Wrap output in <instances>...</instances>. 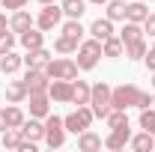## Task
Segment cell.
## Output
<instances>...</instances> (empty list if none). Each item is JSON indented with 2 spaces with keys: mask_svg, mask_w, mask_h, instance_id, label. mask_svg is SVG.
<instances>
[{
  "mask_svg": "<svg viewBox=\"0 0 155 152\" xmlns=\"http://www.w3.org/2000/svg\"><path fill=\"white\" fill-rule=\"evenodd\" d=\"M110 104L119 107V111H128V107H140V111H143V107L152 104V95L143 93L134 84H119V87L110 90Z\"/></svg>",
  "mask_w": 155,
  "mask_h": 152,
  "instance_id": "obj_1",
  "label": "cell"
},
{
  "mask_svg": "<svg viewBox=\"0 0 155 152\" xmlns=\"http://www.w3.org/2000/svg\"><path fill=\"white\" fill-rule=\"evenodd\" d=\"M110 90H114V87H107L104 81L90 90V107H93V114H96L98 119H107V114L114 111V104H110Z\"/></svg>",
  "mask_w": 155,
  "mask_h": 152,
  "instance_id": "obj_2",
  "label": "cell"
},
{
  "mask_svg": "<svg viewBox=\"0 0 155 152\" xmlns=\"http://www.w3.org/2000/svg\"><path fill=\"white\" fill-rule=\"evenodd\" d=\"M98 57H104L101 54V42L98 39H87V42H81L78 45V69H84V72H90V69H96Z\"/></svg>",
  "mask_w": 155,
  "mask_h": 152,
  "instance_id": "obj_3",
  "label": "cell"
},
{
  "mask_svg": "<svg viewBox=\"0 0 155 152\" xmlns=\"http://www.w3.org/2000/svg\"><path fill=\"white\" fill-rule=\"evenodd\" d=\"M93 119H96L93 107H87V104H78V111H72L69 116H63V125H66V131L81 134V131H87V128L93 125Z\"/></svg>",
  "mask_w": 155,
  "mask_h": 152,
  "instance_id": "obj_4",
  "label": "cell"
},
{
  "mask_svg": "<svg viewBox=\"0 0 155 152\" xmlns=\"http://www.w3.org/2000/svg\"><path fill=\"white\" fill-rule=\"evenodd\" d=\"M45 143L51 149H60L66 143V125H63V116L57 114H48L45 116Z\"/></svg>",
  "mask_w": 155,
  "mask_h": 152,
  "instance_id": "obj_5",
  "label": "cell"
},
{
  "mask_svg": "<svg viewBox=\"0 0 155 152\" xmlns=\"http://www.w3.org/2000/svg\"><path fill=\"white\" fill-rule=\"evenodd\" d=\"M45 72H48V78H60V81H75L78 78V63L69 57H51L48 60V66H45Z\"/></svg>",
  "mask_w": 155,
  "mask_h": 152,
  "instance_id": "obj_6",
  "label": "cell"
},
{
  "mask_svg": "<svg viewBox=\"0 0 155 152\" xmlns=\"http://www.w3.org/2000/svg\"><path fill=\"white\" fill-rule=\"evenodd\" d=\"M60 21H63V6H54V3H45V9L36 15V27L42 33H48V30H54Z\"/></svg>",
  "mask_w": 155,
  "mask_h": 152,
  "instance_id": "obj_7",
  "label": "cell"
},
{
  "mask_svg": "<svg viewBox=\"0 0 155 152\" xmlns=\"http://www.w3.org/2000/svg\"><path fill=\"white\" fill-rule=\"evenodd\" d=\"M24 84H27V93H48L51 78H48V72H45V69H27Z\"/></svg>",
  "mask_w": 155,
  "mask_h": 152,
  "instance_id": "obj_8",
  "label": "cell"
},
{
  "mask_svg": "<svg viewBox=\"0 0 155 152\" xmlns=\"http://www.w3.org/2000/svg\"><path fill=\"white\" fill-rule=\"evenodd\" d=\"M30 116H36V119H45V116L51 114V95L48 93H30Z\"/></svg>",
  "mask_w": 155,
  "mask_h": 152,
  "instance_id": "obj_9",
  "label": "cell"
},
{
  "mask_svg": "<svg viewBox=\"0 0 155 152\" xmlns=\"http://www.w3.org/2000/svg\"><path fill=\"white\" fill-rule=\"evenodd\" d=\"M21 125H24V111H21V107L9 104V107L0 111V131H6V128H21Z\"/></svg>",
  "mask_w": 155,
  "mask_h": 152,
  "instance_id": "obj_10",
  "label": "cell"
},
{
  "mask_svg": "<svg viewBox=\"0 0 155 152\" xmlns=\"http://www.w3.org/2000/svg\"><path fill=\"white\" fill-rule=\"evenodd\" d=\"M48 95H51V101H72V81H60V78H51V84H48Z\"/></svg>",
  "mask_w": 155,
  "mask_h": 152,
  "instance_id": "obj_11",
  "label": "cell"
},
{
  "mask_svg": "<svg viewBox=\"0 0 155 152\" xmlns=\"http://www.w3.org/2000/svg\"><path fill=\"white\" fill-rule=\"evenodd\" d=\"M128 140H131V128H128V125H125V128H110V134L104 137V146L116 152V149H125Z\"/></svg>",
  "mask_w": 155,
  "mask_h": 152,
  "instance_id": "obj_12",
  "label": "cell"
},
{
  "mask_svg": "<svg viewBox=\"0 0 155 152\" xmlns=\"http://www.w3.org/2000/svg\"><path fill=\"white\" fill-rule=\"evenodd\" d=\"M104 146V140H101V134H96V131H81L78 134V149L81 152H96V149H101Z\"/></svg>",
  "mask_w": 155,
  "mask_h": 152,
  "instance_id": "obj_13",
  "label": "cell"
},
{
  "mask_svg": "<svg viewBox=\"0 0 155 152\" xmlns=\"http://www.w3.org/2000/svg\"><path fill=\"white\" fill-rule=\"evenodd\" d=\"M21 134H24L27 140L39 143V140H45V122H39L36 116H30V119H24V125H21Z\"/></svg>",
  "mask_w": 155,
  "mask_h": 152,
  "instance_id": "obj_14",
  "label": "cell"
},
{
  "mask_svg": "<svg viewBox=\"0 0 155 152\" xmlns=\"http://www.w3.org/2000/svg\"><path fill=\"white\" fill-rule=\"evenodd\" d=\"M36 21H33V15L27 12V9H15V15L9 18V30L12 33H24V30H30Z\"/></svg>",
  "mask_w": 155,
  "mask_h": 152,
  "instance_id": "obj_15",
  "label": "cell"
},
{
  "mask_svg": "<svg viewBox=\"0 0 155 152\" xmlns=\"http://www.w3.org/2000/svg\"><path fill=\"white\" fill-rule=\"evenodd\" d=\"M90 36L98 39V42H104L107 36H114V21L110 18H96L90 24Z\"/></svg>",
  "mask_w": 155,
  "mask_h": 152,
  "instance_id": "obj_16",
  "label": "cell"
},
{
  "mask_svg": "<svg viewBox=\"0 0 155 152\" xmlns=\"http://www.w3.org/2000/svg\"><path fill=\"white\" fill-rule=\"evenodd\" d=\"M149 15V9L143 6V0H131V3H125V21H134V24H143Z\"/></svg>",
  "mask_w": 155,
  "mask_h": 152,
  "instance_id": "obj_17",
  "label": "cell"
},
{
  "mask_svg": "<svg viewBox=\"0 0 155 152\" xmlns=\"http://www.w3.org/2000/svg\"><path fill=\"white\" fill-rule=\"evenodd\" d=\"M21 63H24V57H18L15 51H6V54H0V72L3 75H15L21 69Z\"/></svg>",
  "mask_w": 155,
  "mask_h": 152,
  "instance_id": "obj_18",
  "label": "cell"
},
{
  "mask_svg": "<svg viewBox=\"0 0 155 152\" xmlns=\"http://www.w3.org/2000/svg\"><path fill=\"white\" fill-rule=\"evenodd\" d=\"M48 60H51V54H48L45 48H33V51H27L24 63H27V69H45Z\"/></svg>",
  "mask_w": 155,
  "mask_h": 152,
  "instance_id": "obj_19",
  "label": "cell"
},
{
  "mask_svg": "<svg viewBox=\"0 0 155 152\" xmlns=\"http://www.w3.org/2000/svg\"><path fill=\"white\" fill-rule=\"evenodd\" d=\"M27 95L30 93H27V84H24V81H9V84H6V98H9L12 104H21Z\"/></svg>",
  "mask_w": 155,
  "mask_h": 152,
  "instance_id": "obj_20",
  "label": "cell"
},
{
  "mask_svg": "<svg viewBox=\"0 0 155 152\" xmlns=\"http://www.w3.org/2000/svg\"><path fill=\"white\" fill-rule=\"evenodd\" d=\"M128 143H131V149H137V152H152L155 149V134L140 131V134H134Z\"/></svg>",
  "mask_w": 155,
  "mask_h": 152,
  "instance_id": "obj_21",
  "label": "cell"
},
{
  "mask_svg": "<svg viewBox=\"0 0 155 152\" xmlns=\"http://www.w3.org/2000/svg\"><path fill=\"white\" fill-rule=\"evenodd\" d=\"M101 54H104V57H122V54H125L122 39L119 36H107L104 42H101Z\"/></svg>",
  "mask_w": 155,
  "mask_h": 152,
  "instance_id": "obj_22",
  "label": "cell"
},
{
  "mask_svg": "<svg viewBox=\"0 0 155 152\" xmlns=\"http://www.w3.org/2000/svg\"><path fill=\"white\" fill-rule=\"evenodd\" d=\"M90 84L87 81H72V101L75 104H90Z\"/></svg>",
  "mask_w": 155,
  "mask_h": 152,
  "instance_id": "obj_23",
  "label": "cell"
},
{
  "mask_svg": "<svg viewBox=\"0 0 155 152\" xmlns=\"http://www.w3.org/2000/svg\"><path fill=\"white\" fill-rule=\"evenodd\" d=\"M119 39H122V45H125V42H134V39H143V24L125 21V27L119 30Z\"/></svg>",
  "mask_w": 155,
  "mask_h": 152,
  "instance_id": "obj_24",
  "label": "cell"
},
{
  "mask_svg": "<svg viewBox=\"0 0 155 152\" xmlns=\"http://www.w3.org/2000/svg\"><path fill=\"white\" fill-rule=\"evenodd\" d=\"M21 140H24L21 128H6V131H0V143H3L6 149H18Z\"/></svg>",
  "mask_w": 155,
  "mask_h": 152,
  "instance_id": "obj_25",
  "label": "cell"
},
{
  "mask_svg": "<svg viewBox=\"0 0 155 152\" xmlns=\"http://www.w3.org/2000/svg\"><path fill=\"white\" fill-rule=\"evenodd\" d=\"M42 42H45V36H42V30H24L21 33V45L27 48V51H33V48H42Z\"/></svg>",
  "mask_w": 155,
  "mask_h": 152,
  "instance_id": "obj_26",
  "label": "cell"
},
{
  "mask_svg": "<svg viewBox=\"0 0 155 152\" xmlns=\"http://www.w3.org/2000/svg\"><path fill=\"white\" fill-rule=\"evenodd\" d=\"M78 45H81V42H78V39H72V36H66V33L54 39V51H57V54H75Z\"/></svg>",
  "mask_w": 155,
  "mask_h": 152,
  "instance_id": "obj_27",
  "label": "cell"
},
{
  "mask_svg": "<svg viewBox=\"0 0 155 152\" xmlns=\"http://www.w3.org/2000/svg\"><path fill=\"white\" fill-rule=\"evenodd\" d=\"M87 12V0H63V15L66 18H81Z\"/></svg>",
  "mask_w": 155,
  "mask_h": 152,
  "instance_id": "obj_28",
  "label": "cell"
},
{
  "mask_svg": "<svg viewBox=\"0 0 155 152\" xmlns=\"http://www.w3.org/2000/svg\"><path fill=\"white\" fill-rule=\"evenodd\" d=\"M143 54H146V42H143V39L125 42V57L128 60H143Z\"/></svg>",
  "mask_w": 155,
  "mask_h": 152,
  "instance_id": "obj_29",
  "label": "cell"
},
{
  "mask_svg": "<svg viewBox=\"0 0 155 152\" xmlns=\"http://www.w3.org/2000/svg\"><path fill=\"white\" fill-rule=\"evenodd\" d=\"M63 33H66V36H72V39H78V42H81V39H84V33H87V30L81 27V18H69V21H66V24H63Z\"/></svg>",
  "mask_w": 155,
  "mask_h": 152,
  "instance_id": "obj_30",
  "label": "cell"
},
{
  "mask_svg": "<svg viewBox=\"0 0 155 152\" xmlns=\"http://www.w3.org/2000/svg\"><path fill=\"white\" fill-rule=\"evenodd\" d=\"M107 18L110 21H125V3L122 0H107Z\"/></svg>",
  "mask_w": 155,
  "mask_h": 152,
  "instance_id": "obj_31",
  "label": "cell"
},
{
  "mask_svg": "<svg viewBox=\"0 0 155 152\" xmlns=\"http://www.w3.org/2000/svg\"><path fill=\"white\" fill-rule=\"evenodd\" d=\"M125 125H128V116H125V111L114 107V111L107 114V128H125Z\"/></svg>",
  "mask_w": 155,
  "mask_h": 152,
  "instance_id": "obj_32",
  "label": "cell"
},
{
  "mask_svg": "<svg viewBox=\"0 0 155 152\" xmlns=\"http://www.w3.org/2000/svg\"><path fill=\"white\" fill-rule=\"evenodd\" d=\"M140 128L155 134V111L152 107H143V111H140Z\"/></svg>",
  "mask_w": 155,
  "mask_h": 152,
  "instance_id": "obj_33",
  "label": "cell"
},
{
  "mask_svg": "<svg viewBox=\"0 0 155 152\" xmlns=\"http://www.w3.org/2000/svg\"><path fill=\"white\" fill-rule=\"evenodd\" d=\"M6 51H15V36L12 33H3L0 36V54H6Z\"/></svg>",
  "mask_w": 155,
  "mask_h": 152,
  "instance_id": "obj_34",
  "label": "cell"
},
{
  "mask_svg": "<svg viewBox=\"0 0 155 152\" xmlns=\"http://www.w3.org/2000/svg\"><path fill=\"white\" fill-rule=\"evenodd\" d=\"M143 33H149V36L155 39V12H152V15H146V21H143Z\"/></svg>",
  "mask_w": 155,
  "mask_h": 152,
  "instance_id": "obj_35",
  "label": "cell"
},
{
  "mask_svg": "<svg viewBox=\"0 0 155 152\" xmlns=\"http://www.w3.org/2000/svg\"><path fill=\"white\" fill-rule=\"evenodd\" d=\"M143 63H146V69H149V72H155V45L143 54Z\"/></svg>",
  "mask_w": 155,
  "mask_h": 152,
  "instance_id": "obj_36",
  "label": "cell"
},
{
  "mask_svg": "<svg viewBox=\"0 0 155 152\" xmlns=\"http://www.w3.org/2000/svg\"><path fill=\"white\" fill-rule=\"evenodd\" d=\"M30 0H3V9H24Z\"/></svg>",
  "mask_w": 155,
  "mask_h": 152,
  "instance_id": "obj_37",
  "label": "cell"
},
{
  "mask_svg": "<svg viewBox=\"0 0 155 152\" xmlns=\"http://www.w3.org/2000/svg\"><path fill=\"white\" fill-rule=\"evenodd\" d=\"M6 27H9V21H6V15H0V36L6 33Z\"/></svg>",
  "mask_w": 155,
  "mask_h": 152,
  "instance_id": "obj_38",
  "label": "cell"
},
{
  "mask_svg": "<svg viewBox=\"0 0 155 152\" xmlns=\"http://www.w3.org/2000/svg\"><path fill=\"white\" fill-rule=\"evenodd\" d=\"M90 3H96V6H101V3H107V0H90Z\"/></svg>",
  "mask_w": 155,
  "mask_h": 152,
  "instance_id": "obj_39",
  "label": "cell"
},
{
  "mask_svg": "<svg viewBox=\"0 0 155 152\" xmlns=\"http://www.w3.org/2000/svg\"><path fill=\"white\" fill-rule=\"evenodd\" d=\"M39 3H42V6H45V3H54V0H39Z\"/></svg>",
  "mask_w": 155,
  "mask_h": 152,
  "instance_id": "obj_40",
  "label": "cell"
},
{
  "mask_svg": "<svg viewBox=\"0 0 155 152\" xmlns=\"http://www.w3.org/2000/svg\"><path fill=\"white\" fill-rule=\"evenodd\" d=\"M152 87H155V72H152Z\"/></svg>",
  "mask_w": 155,
  "mask_h": 152,
  "instance_id": "obj_41",
  "label": "cell"
},
{
  "mask_svg": "<svg viewBox=\"0 0 155 152\" xmlns=\"http://www.w3.org/2000/svg\"><path fill=\"white\" fill-rule=\"evenodd\" d=\"M0 9H3V0H0Z\"/></svg>",
  "mask_w": 155,
  "mask_h": 152,
  "instance_id": "obj_42",
  "label": "cell"
},
{
  "mask_svg": "<svg viewBox=\"0 0 155 152\" xmlns=\"http://www.w3.org/2000/svg\"><path fill=\"white\" fill-rule=\"evenodd\" d=\"M152 104H155V95H152Z\"/></svg>",
  "mask_w": 155,
  "mask_h": 152,
  "instance_id": "obj_43",
  "label": "cell"
}]
</instances>
